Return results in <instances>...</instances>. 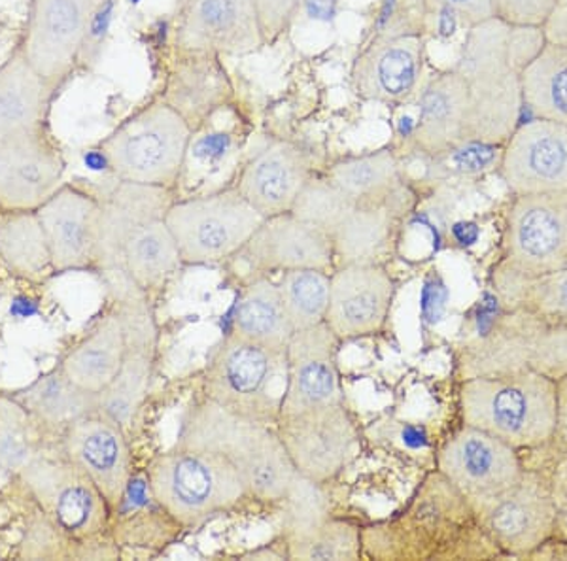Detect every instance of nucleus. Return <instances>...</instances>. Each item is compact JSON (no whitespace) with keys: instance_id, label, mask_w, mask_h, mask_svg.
<instances>
[{"instance_id":"nucleus-1","label":"nucleus","mask_w":567,"mask_h":561,"mask_svg":"<svg viewBox=\"0 0 567 561\" xmlns=\"http://www.w3.org/2000/svg\"><path fill=\"white\" fill-rule=\"evenodd\" d=\"M173 191L117 180V186L101 199V269L122 272L141 290L162 285L178 269L181 253L165 221L175 200Z\"/></svg>"},{"instance_id":"nucleus-2","label":"nucleus","mask_w":567,"mask_h":561,"mask_svg":"<svg viewBox=\"0 0 567 561\" xmlns=\"http://www.w3.org/2000/svg\"><path fill=\"white\" fill-rule=\"evenodd\" d=\"M175 446L224 456L245 480L248 496L259 501H284L301 480L277 429L231 413L210 399L187 411Z\"/></svg>"},{"instance_id":"nucleus-3","label":"nucleus","mask_w":567,"mask_h":561,"mask_svg":"<svg viewBox=\"0 0 567 561\" xmlns=\"http://www.w3.org/2000/svg\"><path fill=\"white\" fill-rule=\"evenodd\" d=\"M528 65L513 37V27L488 20L470 27L452 69L470 91L473 143L503 144L523 122L520 74Z\"/></svg>"},{"instance_id":"nucleus-4","label":"nucleus","mask_w":567,"mask_h":561,"mask_svg":"<svg viewBox=\"0 0 567 561\" xmlns=\"http://www.w3.org/2000/svg\"><path fill=\"white\" fill-rule=\"evenodd\" d=\"M465 426L478 427L513 448H535L555 439L556 381L535 371L475 376L462 382Z\"/></svg>"},{"instance_id":"nucleus-5","label":"nucleus","mask_w":567,"mask_h":561,"mask_svg":"<svg viewBox=\"0 0 567 561\" xmlns=\"http://www.w3.org/2000/svg\"><path fill=\"white\" fill-rule=\"evenodd\" d=\"M194 129L157 97L123 117L97 148L120 181L175 189Z\"/></svg>"},{"instance_id":"nucleus-6","label":"nucleus","mask_w":567,"mask_h":561,"mask_svg":"<svg viewBox=\"0 0 567 561\" xmlns=\"http://www.w3.org/2000/svg\"><path fill=\"white\" fill-rule=\"evenodd\" d=\"M460 376L535 371L550 378L567 373V325L524 309H503L458 355Z\"/></svg>"},{"instance_id":"nucleus-7","label":"nucleus","mask_w":567,"mask_h":561,"mask_svg":"<svg viewBox=\"0 0 567 561\" xmlns=\"http://www.w3.org/2000/svg\"><path fill=\"white\" fill-rule=\"evenodd\" d=\"M148 491L182 528L199 526L250 497L239 471L224 456L184 446L150 464Z\"/></svg>"},{"instance_id":"nucleus-8","label":"nucleus","mask_w":567,"mask_h":561,"mask_svg":"<svg viewBox=\"0 0 567 561\" xmlns=\"http://www.w3.org/2000/svg\"><path fill=\"white\" fill-rule=\"evenodd\" d=\"M282 374H286V352L265 349L229 333L208 360L207 399L271 426L280 416L284 394L278 392V384Z\"/></svg>"},{"instance_id":"nucleus-9","label":"nucleus","mask_w":567,"mask_h":561,"mask_svg":"<svg viewBox=\"0 0 567 561\" xmlns=\"http://www.w3.org/2000/svg\"><path fill=\"white\" fill-rule=\"evenodd\" d=\"M182 263L210 264L239 253L258 231L261 218L237 187L192 199L173 200L165 214Z\"/></svg>"},{"instance_id":"nucleus-10","label":"nucleus","mask_w":567,"mask_h":561,"mask_svg":"<svg viewBox=\"0 0 567 561\" xmlns=\"http://www.w3.org/2000/svg\"><path fill=\"white\" fill-rule=\"evenodd\" d=\"M328 235L342 263L374 261L395 229L398 205H368L342 194L328 178H310L291 210Z\"/></svg>"},{"instance_id":"nucleus-11","label":"nucleus","mask_w":567,"mask_h":561,"mask_svg":"<svg viewBox=\"0 0 567 561\" xmlns=\"http://www.w3.org/2000/svg\"><path fill=\"white\" fill-rule=\"evenodd\" d=\"M45 520L72 542L97 539L109 529L112 510L95 482L65 456L39 458L18 475Z\"/></svg>"},{"instance_id":"nucleus-12","label":"nucleus","mask_w":567,"mask_h":561,"mask_svg":"<svg viewBox=\"0 0 567 561\" xmlns=\"http://www.w3.org/2000/svg\"><path fill=\"white\" fill-rule=\"evenodd\" d=\"M513 197L503 229V269L523 277L567 269V194Z\"/></svg>"},{"instance_id":"nucleus-13","label":"nucleus","mask_w":567,"mask_h":561,"mask_svg":"<svg viewBox=\"0 0 567 561\" xmlns=\"http://www.w3.org/2000/svg\"><path fill=\"white\" fill-rule=\"evenodd\" d=\"M470 505L486 539L511 555H534L555 531V497L537 472L524 471L507 490Z\"/></svg>"},{"instance_id":"nucleus-14","label":"nucleus","mask_w":567,"mask_h":561,"mask_svg":"<svg viewBox=\"0 0 567 561\" xmlns=\"http://www.w3.org/2000/svg\"><path fill=\"white\" fill-rule=\"evenodd\" d=\"M103 4L104 0H31L18 48L45 80L65 87Z\"/></svg>"},{"instance_id":"nucleus-15","label":"nucleus","mask_w":567,"mask_h":561,"mask_svg":"<svg viewBox=\"0 0 567 561\" xmlns=\"http://www.w3.org/2000/svg\"><path fill=\"white\" fill-rule=\"evenodd\" d=\"M275 429L296 471L315 485L337 477L360 448L344 401L278 418Z\"/></svg>"},{"instance_id":"nucleus-16","label":"nucleus","mask_w":567,"mask_h":561,"mask_svg":"<svg viewBox=\"0 0 567 561\" xmlns=\"http://www.w3.org/2000/svg\"><path fill=\"white\" fill-rule=\"evenodd\" d=\"M256 0H178L173 48L182 52L250 55L264 48Z\"/></svg>"},{"instance_id":"nucleus-17","label":"nucleus","mask_w":567,"mask_h":561,"mask_svg":"<svg viewBox=\"0 0 567 561\" xmlns=\"http://www.w3.org/2000/svg\"><path fill=\"white\" fill-rule=\"evenodd\" d=\"M65 170L50 127L0 141V212L39 210L65 184Z\"/></svg>"},{"instance_id":"nucleus-18","label":"nucleus","mask_w":567,"mask_h":561,"mask_svg":"<svg viewBox=\"0 0 567 561\" xmlns=\"http://www.w3.org/2000/svg\"><path fill=\"white\" fill-rule=\"evenodd\" d=\"M497 168L513 195L567 194L566 123H520L503 144Z\"/></svg>"},{"instance_id":"nucleus-19","label":"nucleus","mask_w":567,"mask_h":561,"mask_svg":"<svg viewBox=\"0 0 567 561\" xmlns=\"http://www.w3.org/2000/svg\"><path fill=\"white\" fill-rule=\"evenodd\" d=\"M437 471L443 472L467 501L507 490L523 477L516 448L478 427L465 426L439 450Z\"/></svg>"},{"instance_id":"nucleus-20","label":"nucleus","mask_w":567,"mask_h":561,"mask_svg":"<svg viewBox=\"0 0 567 561\" xmlns=\"http://www.w3.org/2000/svg\"><path fill=\"white\" fill-rule=\"evenodd\" d=\"M339 342L326 322L293 331L286 349V386L278 418L344 401Z\"/></svg>"},{"instance_id":"nucleus-21","label":"nucleus","mask_w":567,"mask_h":561,"mask_svg":"<svg viewBox=\"0 0 567 561\" xmlns=\"http://www.w3.org/2000/svg\"><path fill=\"white\" fill-rule=\"evenodd\" d=\"M61 435L63 456L95 482L112 515H116L131 486V450L125 429L97 411L78 419Z\"/></svg>"},{"instance_id":"nucleus-22","label":"nucleus","mask_w":567,"mask_h":561,"mask_svg":"<svg viewBox=\"0 0 567 561\" xmlns=\"http://www.w3.org/2000/svg\"><path fill=\"white\" fill-rule=\"evenodd\" d=\"M425 40L420 33H379L350 69V85L369 103L400 104L411 97L424 74Z\"/></svg>"},{"instance_id":"nucleus-23","label":"nucleus","mask_w":567,"mask_h":561,"mask_svg":"<svg viewBox=\"0 0 567 561\" xmlns=\"http://www.w3.org/2000/svg\"><path fill=\"white\" fill-rule=\"evenodd\" d=\"M393 280L377 263H342L331 277L326 323L339 341H355L384 330L392 309Z\"/></svg>"},{"instance_id":"nucleus-24","label":"nucleus","mask_w":567,"mask_h":561,"mask_svg":"<svg viewBox=\"0 0 567 561\" xmlns=\"http://www.w3.org/2000/svg\"><path fill=\"white\" fill-rule=\"evenodd\" d=\"M159 98L178 112L195 133L235 103L237 87L224 55L175 50Z\"/></svg>"},{"instance_id":"nucleus-25","label":"nucleus","mask_w":567,"mask_h":561,"mask_svg":"<svg viewBox=\"0 0 567 561\" xmlns=\"http://www.w3.org/2000/svg\"><path fill=\"white\" fill-rule=\"evenodd\" d=\"M37 214L52 253L53 272L97 264L101 197L63 184Z\"/></svg>"},{"instance_id":"nucleus-26","label":"nucleus","mask_w":567,"mask_h":561,"mask_svg":"<svg viewBox=\"0 0 567 561\" xmlns=\"http://www.w3.org/2000/svg\"><path fill=\"white\" fill-rule=\"evenodd\" d=\"M239 253L256 271H329L336 261L328 235L291 212L267 218Z\"/></svg>"},{"instance_id":"nucleus-27","label":"nucleus","mask_w":567,"mask_h":561,"mask_svg":"<svg viewBox=\"0 0 567 561\" xmlns=\"http://www.w3.org/2000/svg\"><path fill=\"white\" fill-rule=\"evenodd\" d=\"M141 291L131 293L122 307L127 330L125 355L116 378L99 395V411L117 422L123 429L133 424L138 408L142 407L154 371L155 330Z\"/></svg>"},{"instance_id":"nucleus-28","label":"nucleus","mask_w":567,"mask_h":561,"mask_svg":"<svg viewBox=\"0 0 567 561\" xmlns=\"http://www.w3.org/2000/svg\"><path fill=\"white\" fill-rule=\"evenodd\" d=\"M310 178L309 157L303 149L288 141H278L248 162L235 187L267 220L290 214Z\"/></svg>"},{"instance_id":"nucleus-29","label":"nucleus","mask_w":567,"mask_h":561,"mask_svg":"<svg viewBox=\"0 0 567 561\" xmlns=\"http://www.w3.org/2000/svg\"><path fill=\"white\" fill-rule=\"evenodd\" d=\"M411 138L420 152L432 157L473 143L470 91L452 66L433 76L422 91Z\"/></svg>"},{"instance_id":"nucleus-30","label":"nucleus","mask_w":567,"mask_h":561,"mask_svg":"<svg viewBox=\"0 0 567 561\" xmlns=\"http://www.w3.org/2000/svg\"><path fill=\"white\" fill-rule=\"evenodd\" d=\"M61 85L40 74L16 45L0 63V141L50 127V112Z\"/></svg>"},{"instance_id":"nucleus-31","label":"nucleus","mask_w":567,"mask_h":561,"mask_svg":"<svg viewBox=\"0 0 567 561\" xmlns=\"http://www.w3.org/2000/svg\"><path fill=\"white\" fill-rule=\"evenodd\" d=\"M127 346L122 309L104 316L59 363L66 376L93 394H103L116 378Z\"/></svg>"},{"instance_id":"nucleus-32","label":"nucleus","mask_w":567,"mask_h":561,"mask_svg":"<svg viewBox=\"0 0 567 561\" xmlns=\"http://www.w3.org/2000/svg\"><path fill=\"white\" fill-rule=\"evenodd\" d=\"M12 397L33 416L40 427L61 433L78 419L97 413L101 407L99 394L78 386L76 382L66 376L61 365L42 374L33 384L12 394Z\"/></svg>"},{"instance_id":"nucleus-33","label":"nucleus","mask_w":567,"mask_h":561,"mask_svg":"<svg viewBox=\"0 0 567 561\" xmlns=\"http://www.w3.org/2000/svg\"><path fill=\"white\" fill-rule=\"evenodd\" d=\"M326 178L342 194L368 205H398L403 194L400 159L390 148L339 159Z\"/></svg>"},{"instance_id":"nucleus-34","label":"nucleus","mask_w":567,"mask_h":561,"mask_svg":"<svg viewBox=\"0 0 567 561\" xmlns=\"http://www.w3.org/2000/svg\"><path fill=\"white\" fill-rule=\"evenodd\" d=\"M293 331L278 285L267 278L250 282L235 309L231 333L265 349L286 352Z\"/></svg>"},{"instance_id":"nucleus-35","label":"nucleus","mask_w":567,"mask_h":561,"mask_svg":"<svg viewBox=\"0 0 567 561\" xmlns=\"http://www.w3.org/2000/svg\"><path fill=\"white\" fill-rule=\"evenodd\" d=\"M523 111L567 125V45L547 42L520 74Z\"/></svg>"},{"instance_id":"nucleus-36","label":"nucleus","mask_w":567,"mask_h":561,"mask_svg":"<svg viewBox=\"0 0 567 561\" xmlns=\"http://www.w3.org/2000/svg\"><path fill=\"white\" fill-rule=\"evenodd\" d=\"M0 261L23 280L42 282L53 272L52 253L37 210L0 212Z\"/></svg>"},{"instance_id":"nucleus-37","label":"nucleus","mask_w":567,"mask_h":561,"mask_svg":"<svg viewBox=\"0 0 567 561\" xmlns=\"http://www.w3.org/2000/svg\"><path fill=\"white\" fill-rule=\"evenodd\" d=\"M497 301L503 309H524L567 325V269L542 277H523L497 264Z\"/></svg>"},{"instance_id":"nucleus-38","label":"nucleus","mask_w":567,"mask_h":561,"mask_svg":"<svg viewBox=\"0 0 567 561\" xmlns=\"http://www.w3.org/2000/svg\"><path fill=\"white\" fill-rule=\"evenodd\" d=\"M286 550L291 560H360V529L323 515L290 526L286 533Z\"/></svg>"},{"instance_id":"nucleus-39","label":"nucleus","mask_w":567,"mask_h":561,"mask_svg":"<svg viewBox=\"0 0 567 561\" xmlns=\"http://www.w3.org/2000/svg\"><path fill=\"white\" fill-rule=\"evenodd\" d=\"M284 304L296 330L326 322L331 277L328 271L297 269L284 272L277 282Z\"/></svg>"},{"instance_id":"nucleus-40","label":"nucleus","mask_w":567,"mask_h":561,"mask_svg":"<svg viewBox=\"0 0 567 561\" xmlns=\"http://www.w3.org/2000/svg\"><path fill=\"white\" fill-rule=\"evenodd\" d=\"M39 427L12 395L0 397V471L20 475L27 465L42 456Z\"/></svg>"},{"instance_id":"nucleus-41","label":"nucleus","mask_w":567,"mask_h":561,"mask_svg":"<svg viewBox=\"0 0 567 561\" xmlns=\"http://www.w3.org/2000/svg\"><path fill=\"white\" fill-rule=\"evenodd\" d=\"M560 0H492L494 18L509 27H545Z\"/></svg>"},{"instance_id":"nucleus-42","label":"nucleus","mask_w":567,"mask_h":561,"mask_svg":"<svg viewBox=\"0 0 567 561\" xmlns=\"http://www.w3.org/2000/svg\"><path fill=\"white\" fill-rule=\"evenodd\" d=\"M301 8L303 0H256L264 44H275L282 34L288 33Z\"/></svg>"},{"instance_id":"nucleus-43","label":"nucleus","mask_w":567,"mask_h":561,"mask_svg":"<svg viewBox=\"0 0 567 561\" xmlns=\"http://www.w3.org/2000/svg\"><path fill=\"white\" fill-rule=\"evenodd\" d=\"M425 10L435 12L441 7H449L458 15L460 23L467 29L484 21L494 20L492 0H424Z\"/></svg>"},{"instance_id":"nucleus-44","label":"nucleus","mask_w":567,"mask_h":561,"mask_svg":"<svg viewBox=\"0 0 567 561\" xmlns=\"http://www.w3.org/2000/svg\"><path fill=\"white\" fill-rule=\"evenodd\" d=\"M545 39L553 44L567 45V0H560L550 20L543 27Z\"/></svg>"},{"instance_id":"nucleus-45","label":"nucleus","mask_w":567,"mask_h":561,"mask_svg":"<svg viewBox=\"0 0 567 561\" xmlns=\"http://www.w3.org/2000/svg\"><path fill=\"white\" fill-rule=\"evenodd\" d=\"M337 7H339V0H303V8L312 20H333L337 15Z\"/></svg>"},{"instance_id":"nucleus-46","label":"nucleus","mask_w":567,"mask_h":561,"mask_svg":"<svg viewBox=\"0 0 567 561\" xmlns=\"http://www.w3.org/2000/svg\"><path fill=\"white\" fill-rule=\"evenodd\" d=\"M433 13H435V20H437L439 37L449 39V37L456 33V27H458L460 20L452 8L441 7Z\"/></svg>"},{"instance_id":"nucleus-47","label":"nucleus","mask_w":567,"mask_h":561,"mask_svg":"<svg viewBox=\"0 0 567 561\" xmlns=\"http://www.w3.org/2000/svg\"><path fill=\"white\" fill-rule=\"evenodd\" d=\"M556 413H558V422H556V432L566 429L567 427V373L561 374L560 378H556Z\"/></svg>"},{"instance_id":"nucleus-48","label":"nucleus","mask_w":567,"mask_h":561,"mask_svg":"<svg viewBox=\"0 0 567 561\" xmlns=\"http://www.w3.org/2000/svg\"><path fill=\"white\" fill-rule=\"evenodd\" d=\"M555 439L560 443L561 448L567 451V427L566 429H560V432H556Z\"/></svg>"}]
</instances>
